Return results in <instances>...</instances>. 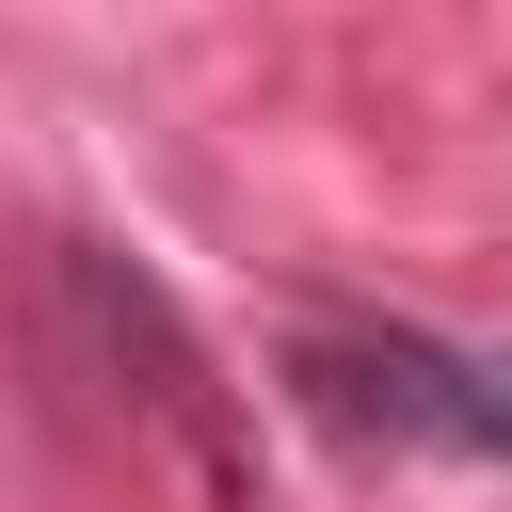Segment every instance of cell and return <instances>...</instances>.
Listing matches in <instances>:
<instances>
[{
  "instance_id": "6da1fadb",
  "label": "cell",
  "mask_w": 512,
  "mask_h": 512,
  "mask_svg": "<svg viewBox=\"0 0 512 512\" xmlns=\"http://www.w3.org/2000/svg\"><path fill=\"white\" fill-rule=\"evenodd\" d=\"M288 384L336 432L512 448V352H464V336H416V320H320V336H288Z\"/></svg>"
},
{
  "instance_id": "7a4b0ae2",
  "label": "cell",
  "mask_w": 512,
  "mask_h": 512,
  "mask_svg": "<svg viewBox=\"0 0 512 512\" xmlns=\"http://www.w3.org/2000/svg\"><path fill=\"white\" fill-rule=\"evenodd\" d=\"M48 288H64V336L112 368V416L144 400V432H160V448H176V464H192V480L240 512V416H224V384H208L192 320H176V304H160L128 256H96V240H64V256H48Z\"/></svg>"
}]
</instances>
